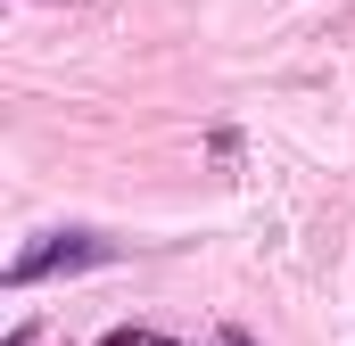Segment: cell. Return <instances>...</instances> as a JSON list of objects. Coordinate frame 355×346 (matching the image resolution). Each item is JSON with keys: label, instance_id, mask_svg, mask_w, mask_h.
<instances>
[{"label": "cell", "instance_id": "1", "mask_svg": "<svg viewBox=\"0 0 355 346\" xmlns=\"http://www.w3.org/2000/svg\"><path fill=\"white\" fill-rule=\"evenodd\" d=\"M116 248L107 239H91V231H67V239H50V248H33V256L8 264V280L17 289H33V280H50V272H83V264H107Z\"/></svg>", "mask_w": 355, "mask_h": 346}]
</instances>
